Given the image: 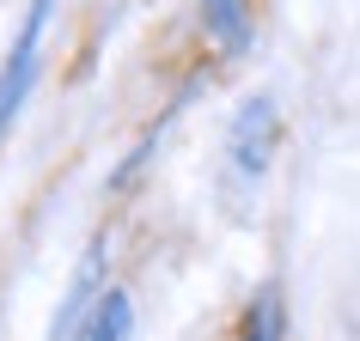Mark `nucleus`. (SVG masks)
<instances>
[{"instance_id": "obj_1", "label": "nucleus", "mask_w": 360, "mask_h": 341, "mask_svg": "<svg viewBox=\"0 0 360 341\" xmlns=\"http://www.w3.org/2000/svg\"><path fill=\"white\" fill-rule=\"evenodd\" d=\"M49 6H56V0H31V13H25V25H19V43H13V55H6V67H0V134H6V122H13V110L25 104V92H31L37 43H43V25H49Z\"/></svg>"}, {"instance_id": "obj_2", "label": "nucleus", "mask_w": 360, "mask_h": 341, "mask_svg": "<svg viewBox=\"0 0 360 341\" xmlns=\"http://www.w3.org/2000/svg\"><path fill=\"white\" fill-rule=\"evenodd\" d=\"M269 147H275V104L269 98H250L238 122H232V170L238 177H263Z\"/></svg>"}, {"instance_id": "obj_3", "label": "nucleus", "mask_w": 360, "mask_h": 341, "mask_svg": "<svg viewBox=\"0 0 360 341\" xmlns=\"http://www.w3.org/2000/svg\"><path fill=\"white\" fill-rule=\"evenodd\" d=\"M129 329H134V305H129V293H98L92 299V311L74 323V335L68 341H129Z\"/></svg>"}, {"instance_id": "obj_4", "label": "nucleus", "mask_w": 360, "mask_h": 341, "mask_svg": "<svg viewBox=\"0 0 360 341\" xmlns=\"http://www.w3.org/2000/svg\"><path fill=\"white\" fill-rule=\"evenodd\" d=\"M208 31L220 49H245L250 43V13L245 0H208Z\"/></svg>"}, {"instance_id": "obj_5", "label": "nucleus", "mask_w": 360, "mask_h": 341, "mask_svg": "<svg viewBox=\"0 0 360 341\" xmlns=\"http://www.w3.org/2000/svg\"><path fill=\"white\" fill-rule=\"evenodd\" d=\"M238 341H281V293H275V286L257 293V305H250L245 335H238Z\"/></svg>"}]
</instances>
